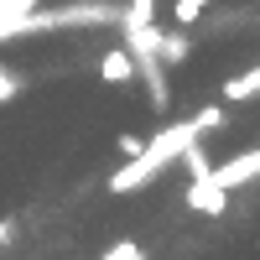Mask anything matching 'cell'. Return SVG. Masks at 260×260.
Wrapping results in <instances>:
<instances>
[{"mask_svg": "<svg viewBox=\"0 0 260 260\" xmlns=\"http://www.w3.org/2000/svg\"><path fill=\"white\" fill-rule=\"evenodd\" d=\"M219 125H224V110H219V104H208V110H198L192 120H177V125L156 130V136H151L136 156H125V167L110 177V192H136V187H146L156 172H167L172 161H177L182 151L203 136V130H219Z\"/></svg>", "mask_w": 260, "mask_h": 260, "instance_id": "6da1fadb", "label": "cell"}, {"mask_svg": "<svg viewBox=\"0 0 260 260\" xmlns=\"http://www.w3.org/2000/svg\"><path fill=\"white\" fill-rule=\"evenodd\" d=\"M260 177V151H240V156H229L219 167H208V182H219V187H240V182H255Z\"/></svg>", "mask_w": 260, "mask_h": 260, "instance_id": "7a4b0ae2", "label": "cell"}, {"mask_svg": "<svg viewBox=\"0 0 260 260\" xmlns=\"http://www.w3.org/2000/svg\"><path fill=\"white\" fill-rule=\"evenodd\" d=\"M187 203L198 208V213H224V208H229V187L208 182V177H192V187H187Z\"/></svg>", "mask_w": 260, "mask_h": 260, "instance_id": "3957f363", "label": "cell"}, {"mask_svg": "<svg viewBox=\"0 0 260 260\" xmlns=\"http://www.w3.org/2000/svg\"><path fill=\"white\" fill-rule=\"evenodd\" d=\"M99 78L104 83H130L136 78V57H130V47H110L99 57Z\"/></svg>", "mask_w": 260, "mask_h": 260, "instance_id": "277c9868", "label": "cell"}, {"mask_svg": "<svg viewBox=\"0 0 260 260\" xmlns=\"http://www.w3.org/2000/svg\"><path fill=\"white\" fill-rule=\"evenodd\" d=\"M187 52H192L187 31H161V37H156V57H161V62H182Z\"/></svg>", "mask_w": 260, "mask_h": 260, "instance_id": "5b68a950", "label": "cell"}, {"mask_svg": "<svg viewBox=\"0 0 260 260\" xmlns=\"http://www.w3.org/2000/svg\"><path fill=\"white\" fill-rule=\"evenodd\" d=\"M255 94H260V62H255L250 73H240V78L224 83V99H234V104H240V99H255Z\"/></svg>", "mask_w": 260, "mask_h": 260, "instance_id": "8992f818", "label": "cell"}, {"mask_svg": "<svg viewBox=\"0 0 260 260\" xmlns=\"http://www.w3.org/2000/svg\"><path fill=\"white\" fill-rule=\"evenodd\" d=\"M141 21H156V0H130V6H125L120 26H141Z\"/></svg>", "mask_w": 260, "mask_h": 260, "instance_id": "52a82bcc", "label": "cell"}, {"mask_svg": "<svg viewBox=\"0 0 260 260\" xmlns=\"http://www.w3.org/2000/svg\"><path fill=\"white\" fill-rule=\"evenodd\" d=\"M208 6H213V0H177V6H172V21H177V26H192Z\"/></svg>", "mask_w": 260, "mask_h": 260, "instance_id": "ba28073f", "label": "cell"}, {"mask_svg": "<svg viewBox=\"0 0 260 260\" xmlns=\"http://www.w3.org/2000/svg\"><path fill=\"white\" fill-rule=\"evenodd\" d=\"M177 161H182V167H187V177H208V167H213V161H208V156H203V151H198V141H192V146H187V151H182V156H177Z\"/></svg>", "mask_w": 260, "mask_h": 260, "instance_id": "9c48e42d", "label": "cell"}, {"mask_svg": "<svg viewBox=\"0 0 260 260\" xmlns=\"http://www.w3.org/2000/svg\"><path fill=\"white\" fill-rule=\"evenodd\" d=\"M21 89H26V78H21L16 68H0V99H16Z\"/></svg>", "mask_w": 260, "mask_h": 260, "instance_id": "30bf717a", "label": "cell"}, {"mask_svg": "<svg viewBox=\"0 0 260 260\" xmlns=\"http://www.w3.org/2000/svg\"><path fill=\"white\" fill-rule=\"evenodd\" d=\"M104 260H141V245L136 240H115L110 250H104Z\"/></svg>", "mask_w": 260, "mask_h": 260, "instance_id": "8fae6325", "label": "cell"}, {"mask_svg": "<svg viewBox=\"0 0 260 260\" xmlns=\"http://www.w3.org/2000/svg\"><path fill=\"white\" fill-rule=\"evenodd\" d=\"M37 6H42V0H6V11H0V16H6V21H16V16L37 11Z\"/></svg>", "mask_w": 260, "mask_h": 260, "instance_id": "7c38bea8", "label": "cell"}, {"mask_svg": "<svg viewBox=\"0 0 260 260\" xmlns=\"http://www.w3.org/2000/svg\"><path fill=\"white\" fill-rule=\"evenodd\" d=\"M141 146H146L141 136H120V156H136V151H141Z\"/></svg>", "mask_w": 260, "mask_h": 260, "instance_id": "4fadbf2b", "label": "cell"}, {"mask_svg": "<svg viewBox=\"0 0 260 260\" xmlns=\"http://www.w3.org/2000/svg\"><path fill=\"white\" fill-rule=\"evenodd\" d=\"M11 234H16V224H11V219H0V250L11 245Z\"/></svg>", "mask_w": 260, "mask_h": 260, "instance_id": "5bb4252c", "label": "cell"}, {"mask_svg": "<svg viewBox=\"0 0 260 260\" xmlns=\"http://www.w3.org/2000/svg\"><path fill=\"white\" fill-rule=\"evenodd\" d=\"M0 11H6V0H0Z\"/></svg>", "mask_w": 260, "mask_h": 260, "instance_id": "9a60e30c", "label": "cell"}]
</instances>
